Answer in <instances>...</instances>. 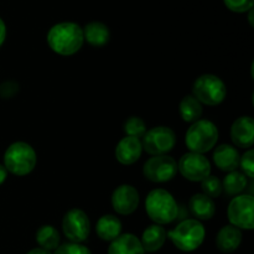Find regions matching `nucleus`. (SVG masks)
Returning <instances> with one entry per match:
<instances>
[{"label": "nucleus", "mask_w": 254, "mask_h": 254, "mask_svg": "<svg viewBox=\"0 0 254 254\" xmlns=\"http://www.w3.org/2000/svg\"><path fill=\"white\" fill-rule=\"evenodd\" d=\"M84 42L83 30L76 22H60L47 34L50 49L61 56H72L81 50Z\"/></svg>", "instance_id": "nucleus-1"}, {"label": "nucleus", "mask_w": 254, "mask_h": 254, "mask_svg": "<svg viewBox=\"0 0 254 254\" xmlns=\"http://www.w3.org/2000/svg\"><path fill=\"white\" fill-rule=\"evenodd\" d=\"M145 211L155 225H170L179 217V206L174 196L164 189H155L148 193Z\"/></svg>", "instance_id": "nucleus-2"}, {"label": "nucleus", "mask_w": 254, "mask_h": 254, "mask_svg": "<svg viewBox=\"0 0 254 254\" xmlns=\"http://www.w3.org/2000/svg\"><path fill=\"white\" fill-rule=\"evenodd\" d=\"M166 237L170 238L178 250L183 252H193L205 241L206 230L200 221L189 218L181 221L174 230L166 232Z\"/></svg>", "instance_id": "nucleus-3"}, {"label": "nucleus", "mask_w": 254, "mask_h": 254, "mask_svg": "<svg viewBox=\"0 0 254 254\" xmlns=\"http://www.w3.org/2000/svg\"><path fill=\"white\" fill-rule=\"evenodd\" d=\"M37 163L36 151L25 141H15L5 150L4 166L7 173L16 176H26Z\"/></svg>", "instance_id": "nucleus-4"}, {"label": "nucleus", "mask_w": 254, "mask_h": 254, "mask_svg": "<svg viewBox=\"0 0 254 254\" xmlns=\"http://www.w3.org/2000/svg\"><path fill=\"white\" fill-rule=\"evenodd\" d=\"M218 129L208 119H198L186 131L185 143L191 153L205 154L215 148L218 140Z\"/></svg>", "instance_id": "nucleus-5"}, {"label": "nucleus", "mask_w": 254, "mask_h": 254, "mask_svg": "<svg viewBox=\"0 0 254 254\" xmlns=\"http://www.w3.org/2000/svg\"><path fill=\"white\" fill-rule=\"evenodd\" d=\"M192 96L201 104L215 107L222 103L227 96L226 84L215 74H201L196 78L192 86Z\"/></svg>", "instance_id": "nucleus-6"}, {"label": "nucleus", "mask_w": 254, "mask_h": 254, "mask_svg": "<svg viewBox=\"0 0 254 254\" xmlns=\"http://www.w3.org/2000/svg\"><path fill=\"white\" fill-rule=\"evenodd\" d=\"M228 221L240 230L254 228V197L251 193L238 195L231 200L227 210Z\"/></svg>", "instance_id": "nucleus-7"}, {"label": "nucleus", "mask_w": 254, "mask_h": 254, "mask_svg": "<svg viewBox=\"0 0 254 254\" xmlns=\"http://www.w3.org/2000/svg\"><path fill=\"white\" fill-rule=\"evenodd\" d=\"M176 144V134L169 127H155L144 134L141 146L151 156L166 155Z\"/></svg>", "instance_id": "nucleus-8"}, {"label": "nucleus", "mask_w": 254, "mask_h": 254, "mask_svg": "<svg viewBox=\"0 0 254 254\" xmlns=\"http://www.w3.org/2000/svg\"><path fill=\"white\" fill-rule=\"evenodd\" d=\"M62 232L69 242L82 243L91 233V221L81 208L67 211L62 220Z\"/></svg>", "instance_id": "nucleus-9"}, {"label": "nucleus", "mask_w": 254, "mask_h": 254, "mask_svg": "<svg viewBox=\"0 0 254 254\" xmlns=\"http://www.w3.org/2000/svg\"><path fill=\"white\" fill-rule=\"evenodd\" d=\"M143 174L151 183H168L178 174V163L169 155L151 156L144 164Z\"/></svg>", "instance_id": "nucleus-10"}, {"label": "nucleus", "mask_w": 254, "mask_h": 254, "mask_svg": "<svg viewBox=\"0 0 254 254\" xmlns=\"http://www.w3.org/2000/svg\"><path fill=\"white\" fill-rule=\"evenodd\" d=\"M178 171L189 181L201 183L203 179L211 175V163L202 154H184L178 163Z\"/></svg>", "instance_id": "nucleus-11"}, {"label": "nucleus", "mask_w": 254, "mask_h": 254, "mask_svg": "<svg viewBox=\"0 0 254 254\" xmlns=\"http://www.w3.org/2000/svg\"><path fill=\"white\" fill-rule=\"evenodd\" d=\"M112 207L117 213L122 216H129L138 208L140 197L134 186L124 184L118 186L112 193Z\"/></svg>", "instance_id": "nucleus-12"}, {"label": "nucleus", "mask_w": 254, "mask_h": 254, "mask_svg": "<svg viewBox=\"0 0 254 254\" xmlns=\"http://www.w3.org/2000/svg\"><path fill=\"white\" fill-rule=\"evenodd\" d=\"M231 140L238 148L251 149L254 144V121L252 117L243 116L233 122L231 127Z\"/></svg>", "instance_id": "nucleus-13"}, {"label": "nucleus", "mask_w": 254, "mask_h": 254, "mask_svg": "<svg viewBox=\"0 0 254 254\" xmlns=\"http://www.w3.org/2000/svg\"><path fill=\"white\" fill-rule=\"evenodd\" d=\"M143 153L141 140L134 136H124L116 148V158L122 165H131L140 159Z\"/></svg>", "instance_id": "nucleus-14"}, {"label": "nucleus", "mask_w": 254, "mask_h": 254, "mask_svg": "<svg viewBox=\"0 0 254 254\" xmlns=\"http://www.w3.org/2000/svg\"><path fill=\"white\" fill-rule=\"evenodd\" d=\"M212 158L215 165L225 173L237 170V168L240 166V153L235 146L230 145V144L218 145L213 151Z\"/></svg>", "instance_id": "nucleus-15"}, {"label": "nucleus", "mask_w": 254, "mask_h": 254, "mask_svg": "<svg viewBox=\"0 0 254 254\" xmlns=\"http://www.w3.org/2000/svg\"><path fill=\"white\" fill-rule=\"evenodd\" d=\"M242 232L232 225L223 226L217 233L216 245L222 253H233L242 243Z\"/></svg>", "instance_id": "nucleus-16"}, {"label": "nucleus", "mask_w": 254, "mask_h": 254, "mask_svg": "<svg viewBox=\"0 0 254 254\" xmlns=\"http://www.w3.org/2000/svg\"><path fill=\"white\" fill-rule=\"evenodd\" d=\"M189 210L197 221H208L215 216V201L203 193H196L189 201Z\"/></svg>", "instance_id": "nucleus-17"}, {"label": "nucleus", "mask_w": 254, "mask_h": 254, "mask_svg": "<svg viewBox=\"0 0 254 254\" xmlns=\"http://www.w3.org/2000/svg\"><path fill=\"white\" fill-rule=\"evenodd\" d=\"M140 240L131 233L119 235L112 241L108 247V254H144Z\"/></svg>", "instance_id": "nucleus-18"}, {"label": "nucleus", "mask_w": 254, "mask_h": 254, "mask_svg": "<svg viewBox=\"0 0 254 254\" xmlns=\"http://www.w3.org/2000/svg\"><path fill=\"white\" fill-rule=\"evenodd\" d=\"M166 231L160 225H151L144 230L141 235L140 243L143 246L144 252L154 253L161 250L166 241Z\"/></svg>", "instance_id": "nucleus-19"}, {"label": "nucleus", "mask_w": 254, "mask_h": 254, "mask_svg": "<svg viewBox=\"0 0 254 254\" xmlns=\"http://www.w3.org/2000/svg\"><path fill=\"white\" fill-rule=\"evenodd\" d=\"M97 236L102 241L112 242L119 235H122V222L114 215H104L97 221L96 225Z\"/></svg>", "instance_id": "nucleus-20"}, {"label": "nucleus", "mask_w": 254, "mask_h": 254, "mask_svg": "<svg viewBox=\"0 0 254 254\" xmlns=\"http://www.w3.org/2000/svg\"><path fill=\"white\" fill-rule=\"evenodd\" d=\"M83 37L91 46L102 47L108 44L111 39V32H109L108 26L103 22L92 21L84 26Z\"/></svg>", "instance_id": "nucleus-21"}, {"label": "nucleus", "mask_w": 254, "mask_h": 254, "mask_svg": "<svg viewBox=\"0 0 254 254\" xmlns=\"http://www.w3.org/2000/svg\"><path fill=\"white\" fill-rule=\"evenodd\" d=\"M35 238H36V242L40 246V248L49 251V252L56 250L60 246V241H61L60 232L51 225H44L39 227Z\"/></svg>", "instance_id": "nucleus-22"}, {"label": "nucleus", "mask_w": 254, "mask_h": 254, "mask_svg": "<svg viewBox=\"0 0 254 254\" xmlns=\"http://www.w3.org/2000/svg\"><path fill=\"white\" fill-rule=\"evenodd\" d=\"M179 112H180V116L184 122L193 123V122L198 121L202 116V104L192 94H189V96H185L181 99Z\"/></svg>", "instance_id": "nucleus-23"}, {"label": "nucleus", "mask_w": 254, "mask_h": 254, "mask_svg": "<svg viewBox=\"0 0 254 254\" xmlns=\"http://www.w3.org/2000/svg\"><path fill=\"white\" fill-rule=\"evenodd\" d=\"M248 185L247 176L243 173L235 170L227 174L222 183V191H225L228 196H238L246 190Z\"/></svg>", "instance_id": "nucleus-24"}, {"label": "nucleus", "mask_w": 254, "mask_h": 254, "mask_svg": "<svg viewBox=\"0 0 254 254\" xmlns=\"http://www.w3.org/2000/svg\"><path fill=\"white\" fill-rule=\"evenodd\" d=\"M201 190L203 195L208 196L210 198L220 197L222 191V181L213 175H208L207 178L201 181Z\"/></svg>", "instance_id": "nucleus-25"}, {"label": "nucleus", "mask_w": 254, "mask_h": 254, "mask_svg": "<svg viewBox=\"0 0 254 254\" xmlns=\"http://www.w3.org/2000/svg\"><path fill=\"white\" fill-rule=\"evenodd\" d=\"M124 131L127 136H134V138H143L146 133V124L139 117H130L124 123Z\"/></svg>", "instance_id": "nucleus-26"}, {"label": "nucleus", "mask_w": 254, "mask_h": 254, "mask_svg": "<svg viewBox=\"0 0 254 254\" xmlns=\"http://www.w3.org/2000/svg\"><path fill=\"white\" fill-rule=\"evenodd\" d=\"M54 254H92V252L88 247L83 246L82 243L68 242L60 245L55 250Z\"/></svg>", "instance_id": "nucleus-27"}, {"label": "nucleus", "mask_w": 254, "mask_h": 254, "mask_svg": "<svg viewBox=\"0 0 254 254\" xmlns=\"http://www.w3.org/2000/svg\"><path fill=\"white\" fill-rule=\"evenodd\" d=\"M240 166L247 178H254V151L253 149H248L240 158Z\"/></svg>", "instance_id": "nucleus-28"}, {"label": "nucleus", "mask_w": 254, "mask_h": 254, "mask_svg": "<svg viewBox=\"0 0 254 254\" xmlns=\"http://www.w3.org/2000/svg\"><path fill=\"white\" fill-rule=\"evenodd\" d=\"M225 5L233 12H247L253 9L254 0H223Z\"/></svg>", "instance_id": "nucleus-29"}, {"label": "nucleus", "mask_w": 254, "mask_h": 254, "mask_svg": "<svg viewBox=\"0 0 254 254\" xmlns=\"http://www.w3.org/2000/svg\"><path fill=\"white\" fill-rule=\"evenodd\" d=\"M20 91V86L15 81H6L0 84V98L10 99L14 98Z\"/></svg>", "instance_id": "nucleus-30"}, {"label": "nucleus", "mask_w": 254, "mask_h": 254, "mask_svg": "<svg viewBox=\"0 0 254 254\" xmlns=\"http://www.w3.org/2000/svg\"><path fill=\"white\" fill-rule=\"evenodd\" d=\"M5 37H6V26H5L4 21L0 19V46L4 44Z\"/></svg>", "instance_id": "nucleus-31"}, {"label": "nucleus", "mask_w": 254, "mask_h": 254, "mask_svg": "<svg viewBox=\"0 0 254 254\" xmlns=\"http://www.w3.org/2000/svg\"><path fill=\"white\" fill-rule=\"evenodd\" d=\"M6 178H7L6 169H5L4 165H1V164H0V185H2V184L5 183Z\"/></svg>", "instance_id": "nucleus-32"}, {"label": "nucleus", "mask_w": 254, "mask_h": 254, "mask_svg": "<svg viewBox=\"0 0 254 254\" xmlns=\"http://www.w3.org/2000/svg\"><path fill=\"white\" fill-rule=\"evenodd\" d=\"M26 254H52V253L49 252V251L37 247V248H34V250H31L30 252H27Z\"/></svg>", "instance_id": "nucleus-33"}, {"label": "nucleus", "mask_w": 254, "mask_h": 254, "mask_svg": "<svg viewBox=\"0 0 254 254\" xmlns=\"http://www.w3.org/2000/svg\"><path fill=\"white\" fill-rule=\"evenodd\" d=\"M253 9H251L250 11H248V20H250V25L251 26H254V21H253Z\"/></svg>", "instance_id": "nucleus-34"}]
</instances>
